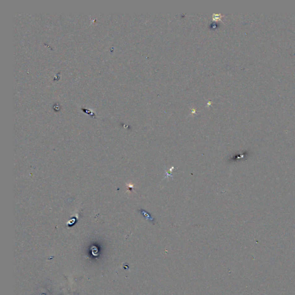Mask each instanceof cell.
Here are the masks:
<instances>
[{"label":"cell","instance_id":"cell-1","mask_svg":"<svg viewBox=\"0 0 295 295\" xmlns=\"http://www.w3.org/2000/svg\"><path fill=\"white\" fill-rule=\"evenodd\" d=\"M138 211H139L141 215L142 216L144 217V218L145 220L149 221L151 223H152L153 224L156 223L155 219L150 214L149 212L146 211V210H145L143 209H140Z\"/></svg>","mask_w":295,"mask_h":295}]
</instances>
